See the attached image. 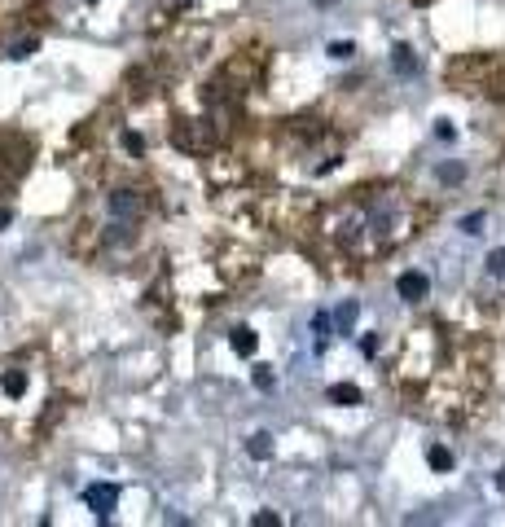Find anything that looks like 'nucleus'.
<instances>
[{"instance_id": "nucleus-1", "label": "nucleus", "mask_w": 505, "mask_h": 527, "mask_svg": "<svg viewBox=\"0 0 505 527\" xmlns=\"http://www.w3.org/2000/svg\"><path fill=\"white\" fill-rule=\"evenodd\" d=\"M84 501L97 518H110V510L119 506V484H92V488H84Z\"/></svg>"}, {"instance_id": "nucleus-2", "label": "nucleus", "mask_w": 505, "mask_h": 527, "mask_svg": "<svg viewBox=\"0 0 505 527\" xmlns=\"http://www.w3.org/2000/svg\"><path fill=\"white\" fill-rule=\"evenodd\" d=\"M27 391H31V373L27 369H5L0 373V395H5L9 405H22Z\"/></svg>"}, {"instance_id": "nucleus-3", "label": "nucleus", "mask_w": 505, "mask_h": 527, "mask_svg": "<svg viewBox=\"0 0 505 527\" xmlns=\"http://www.w3.org/2000/svg\"><path fill=\"white\" fill-rule=\"evenodd\" d=\"M395 294L404 299V304H422V299L431 294V277H426V272H400Z\"/></svg>"}, {"instance_id": "nucleus-4", "label": "nucleus", "mask_w": 505, "mask_h": 527, "mask_svg": "<svg viewBox=\"0 0 505 527\" xmlns=\"http://www.w3.org/2000/svg\"><path fill=\"white\" fill-rule=\"evenodd\" d=\"M246 453L255 457V462H268V457H272V435H268V431H255V435L246 440Z\"/></svg>"}, {"instance_id": "nucleus-5", "label": "nucleus", "mask_w": 505, "mask_h": 527, "mask_svg": "<svg viewBox=\"0 0 505 527\" xmlns=\"http://www.w3.org/2000/svg\"><path fill=\"white\" fill-rule=\"evenodd\" d=\"M391 62H395L400 75H418V58H413L409 44H395V48H391Z\"/></svg>"}, {"instance_id": "nucleus-6", "label": "nucleus", "mask_w": 505, "mask_h": 527, "mask_svg": "<svg viewBox=\"0 0 505 527\" xmlns=\"http://www.w3.org/2000/svg\"><path fill=\"white\" fill-rule=\"evenodd\" d=\"M229 343H233L238 356H250V351H255V330H250V325H238V330L229 334Z\"/></svg>"}, {"instance_id": "nucleus-7", "label": "nucleus", "mask_w": 505, "mask_h": 527, "mask_svg": "<svg viewBox=\"0 0 505 527\" xmlns=\"http://www.w3.org/2000/svg\"><path fill=\"white\" fill-rule=\"evenodd\" d=\"M325 395H330L334 405H361V387H351V383H334Z\"/></svg>"}, {"instance_id": "nucleus-8", "label": "nucleus", "mask_w": 505, "mask_h": 527, "mask_svg": "<svg viewBox=\"0 0 505 527\" xmlns=\"http://www.w3.org/2000/svg\"><path fill=\"white\" fill-rule=\"evenodd\" d=\"M110 211H115L119 220L137 215V198H132V193H115V198H110Z\"/></svg>"}, {"instance_id": "nucleus-9", "label": "nucleus", "mask_w": 505, "mask_h": 527, "mask_svg": "<svg viewBox=\"0 0 505 527\" xmlns=\"http://www.w3.org/2000/svg\"><path fill=\"white\" fill-rule=\"evenodd\" d=\"M312 334H317V351H325V343H330V312L312 316Z\"/></svg>"}, {"instance_id": "nucleus-10", "label": "nucleus", "mask_w": 505, "mask_h": 527, "mask_svg": "<svg viewBox=\"0 0 505 527\" xmlns=\"http://www.w3.org/2000/svg\"><path fill=\"white\" fill-rule=\"evenodd\" d=\"M356 312H361L356 304H343V308L334 312V321H339V334H351V325H356Z\"/></svg>"}, {"instance_id": "nucleus-11", "label": "nucleus", "mask_w": 505, "mask_h": 527, "mask_svg": "<svg viewBox=\"0 0 505 527\" xmlns=\"http://www.w3.org/2000/svg\"><path fill=\"white\" fill-rule=\"evenodd\" d=\"M426 462H431V470H452V453H448L444 444H435L431 453H426Z\"/></svg>"}, {"instance_id": "nucleus-12", "label": "nucleus", "mask_w": 505, "mask_h": 527, "mask_svg": "<svg viewBox=\"0 0 505 527\" xmlns=\"http://www.w3.org/2000/svg\"><path fill=\"white\" fill-rule=\"evenodd\" d=\"M488 272H492V277H501V282H505V246H496L492 255H488Z\"/></svg>"}, {"instance_id": "nucleus-13", "label": "nucleus", "mask_w": 505, "mask_h": 527, "mask_svg": "<svg viewBox=\"0 0 505 527\" xmlns=\"http://www.w3.org/2000/svg\"><path fill=\"white\" fill-rule=\"evenodd\" d=\"M462 176H466V167H462V163H444V167H440V181H444V185H457Z\"/></svg>"}, {"instance_id": "nucleus-14", "label": "nucleus", "mask_w": 505, "mask_h": 527, "mask_svg": "<svg viewBox=\"0 0 505 527\" xmlns=\"http://www.w3.org/2000/svg\"><path fill=\"white\" fill-rule=\"evenodd\" d=\"M351 53H356V44H351V40H334V44H330V58H334V62H347Z\"/></svg>"}, {"instance_id": "nucleus-15", "label": "nucleus", "mask_w": 505, "mask_h": 527, "mask_svg": "<svg viewBox=\"0 0 505 527\" xmlns=\"http://www.w3.org/2000/svg\"><path fill=\"white\" fill-rule=\"evenodd\" d=\"M255 387H260V391H272V387H277V373L260 365V369H255Z\"/></svg>"}, {"instance_id": "nucleus-16", "label": "nucleus", "mask_w": 505, "mask_h": 527, "mask_svg": "<svg viewBox=\"0 0 505 527\" xmlns=\"http://www.w3.org/2000/svg\"><path fill=\"white\" fill-rule=\"evenodd\" d=\"M479 229H484V215H479V211L462 220V233H479Z\"/></svg>"}, {"instance_id": "nucleus-17", "label": "nucleus", "mask_w": 505, "mask_h": 527, "mask_svg": "<svg viewBox=\"0 0 505 527\" xmlns=\"http://www.w3.org/2000/svg\"><path fill=\"white\" fill-rule=\"evenodd\" d=\"M250 523H255V527H268V523H277V514H268V510H264V514H255Z\"/></svg>"}, {"instance_id": "nucleus-18", "label": "nucleus", "mask_w": 505, "mask_h": 527, "mask_svg": "<svg viewBox=\"0 0 505 527\" xmlns=\"http://www.w3.org/2000/svg\"><path fill=\"white\" fill-rule=\"evenodd\" d=\"M496 488H501V496H505V466L496 470Z\"/></svg>"}, {"instance_id": "nucleus-19", "label": "nucleus", "mask_w": 505, "mask_h": 527, "mask_svg": "<svg viewBox=\"0 0 505 527\" xmlns=\"http://www.w3.org/2000/svg\"><path fill=\"white\" fill-rule=\"evenodd\" d=\"M84 5H97V0H84Z\"/></svg>"}]
</instances>
